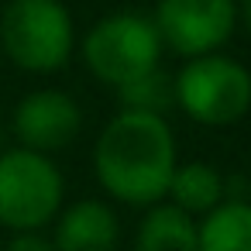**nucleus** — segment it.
<instances>
[{
    "mask_svg": "<svg viewBox=\"0 0 251 251\" xmlns=\"http://www.w3.org/2000/svg\"><path fill=\"white\" fill-rule=\"evenodd\" d=\"M117 97H121L124 110H141V114H158V117H165V110L176 103V86H172V76L162 73V66H158V69L145 73L141 79L121 86Z\"/></svg>",
    "mask_w": 251,
    "mask_h": 251,
    "instance_id": "f8f14e48",
    "label": "nucleus"
},
{
    "mask_svg": "<svg viewBox=\"0 0 251 251\" xmlns=\"http://www.w3.org/2000/svg\"><path fill=\"white\" fill-rule=\"evenodd\" d=\"M179 165L172 124L158 114L121 110L107 121L93 145V169L100 186L131 206L162 203Z\"/></svg>",
    "mask_w": 251,
    "mask_h": 251,
    "instance_id": "f257e3e1",
    "label": "nucleus"
},
{
    "mask_svg": "<svg viewBox=\"0 0 251 251\" xmlns=\"http://www.w3.org/2000/svg\"><path fill=\"white\" fill-rule=\"evenodd\" d=\"M7 251H55V244L42 230H14V237L7 241Z\"/></svg>",
    "mask_w": 251,
    "mask_h": 251,
    "instance_id": "ddd939ff",
    "label": "nucleus"
},
{
    "mask_svg": "<svg viewBox=\"0 0 251 251\" xmlns=\"http://www.w3.org/2000/svg\"><path fill=\"white\" fill-rule=\"evenodd\" d=\"M134 251H196V217L172 203H151L138 224Z\"/></svg>",
    "mask_w": 251,
    "mask_h": 251,
    "instance_id": "1a4fd4ad",
    "label": "nucleus"
},
{
    "mask_svg": "<svg viewBox=\"0 0 251 251\" xmlns=\"http://www.w3.org/2000/svg\"><path fill=\"white\" fill-rule=\"evenodd\" d=\"M55 251H114L121 241L117 213L103 200H76L52 220Z\"/></svg>",
    "mask_w": 251,
    "mask_h": 251,
    "instance_id": "6e6552de",
    "label": "nucleus"
},
{
    "mask_svg": "<svg viewBox=\"0 0 251 251\" xmlns=\"http://www.w3.org/2000/svg\"><path fill=\"white\" fill-rule=\"evenodd\" d=\"M83 127L79 103L62 90H35L14 107V138L31 151H59L76 141Z\"/></svg>",
    "mask_w": 251,
    "mask_h": 251,
    "instance_id": "0eeeda50",
    "label": "nucleus"
},
{
    "mask_svg": "<svg viewBox=\"0 0 251 251\" xmlns=\"http://www.w3.org/2000/svg\"><path fill=\"white\" fill-rule=\"evenodd\" d=\"M237 25L251 35V0H237Z\"/></svg>",
    "mask_w": 251,
    "mask_h": 251,
    "instance_id": "4468645a",
    "label": "nucleus"
},
{
    "mask_svg": "<svg viewBox=\"0 0 251 251\" xmlns=\"http://www.w3.org/2000/svg\"><path fill=\"white\" fill-rule=\"evenodd\" d=\"M224 193H227V182L217 172V165H210V162H186V165H176L165 196H172L169 200L172 206L186 210L189 217H200V213H210L224 200Z\"/></svg>",
    "mask_w": 251,
    "mask_h": 251,
    "instance_id": "9b49d317",
    "label": "nucleus"
},
{
    "mask_svg": "<svg viewBox=\"0 0 251 251\" xmlns=\"http://www.w3.org/2000/svg\"><path fill=\"white\" fill-rule=\"evenodd\" d=\"M162 49L165 45L151 18L134 11H117L90 28V35L83 38V62L100 83L121 90L141 79L145 73L158 69Z\"/></svg>",
    "mask_w": 251,
    "mask_h": 251,
    "instance_id": "7ed1b4c3",
    "label": "nucleus"
},
{
    "mask_svg": "<svg viewBox=\"0 0 251 251\" xmlns=\"http://www.w3.org/2000/svg\"><path fill=\"white\" fill-rule=\"evenodd\" d=\"M196 251H251V203L220 200L196 224Z\"/></svg>",
    "mask_w": 251,
    "mask_h": 251,
    "instance_id": "9d476101",
    "label": "nucleus"
},
{
    "mask_svg": "<svg viewBox=\"0 0 251 251\" xmlns=\"http://www.w3.org/2000/svg\"><path fill=\"white\" fill-rule=\"evenodd\" d=\"M0 45L25 73H59L76 45L73 14L62 0H7L0 14Z\"/></svg>",
    "mask_w": 251,
    "mask_h": 251,
    "instance_id": "f03ea898",
    "label": "nucleus"
},
{
    "mask_svg": "<svg viewBox=\"0 0 251 251\" xmlns=\"http://www.w3.org/2000/svg\"><path fill=\"white\" fill-rule=\"evenodd\" d=\"M172 86L182 114L206 127L237 124L251 110V73L220 52L189 59Z\"/></svg>",
    "mask_w": 251,
    "mask_h": 251,
    "instance_id": "39448f33",
    "label": "nucleus"
},
{
    "mask_svg": "<svg viewBox=\"0 0 251 251\" xmlns=\"http://www.w3.org/2000/svg\"><path fill=\"white\" fill-rule=\"evenodd\" d=\"M66 182L55 162L31 148L0 155V224L7 230H42L62 210Z\"/></svg>",
    "mask_w": 251,
    "mask_h": 251,
    "instance_id": "20e7f679",
    "label": "nucleus"
},
{
    "mask_svg": "<svg viewBox=\"0 0 251 251\" xmlns=\"http://www.w3.org/2000/svg\"><path fill=\"white\" fill-rule=\"evenodd\" d=\"M155 28L162 45L182 59L217 52L237 28V0H158Z\"/></svg>",
    "mask_w": 251,
    "mask_h": 251,
    "instance_id": "423d86ee",
    "label": "nucleus"
}]
</instances>
